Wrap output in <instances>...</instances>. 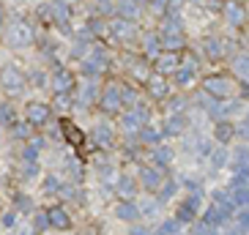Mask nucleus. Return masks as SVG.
I'll list each match as a JSON object with an SVG mask.
<instances>
[{
  "instance_id": "1",
  "label": "nucleus",
  "mask_w": 249,
  "mask_h": 235,
  "mask_svg": "<svg viewBox=\"0 0 249 235\" xmlns=\"http://www.w3.org/2000/svg\"><path fill=\"white\" fill-rule=\"evenodd\" d=\"M60 129H63V134H66V140L71 142V145L82 153V142H85V137H82L80 129H77V126H74L71 120H69V118H63V120H60Z\"/></svg>"
}]
</instances>
